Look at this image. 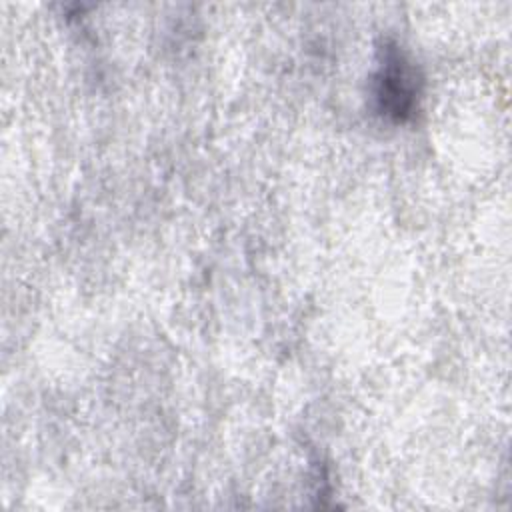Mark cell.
Listing matches in <instances>:
<instances>
[{
    "mask_svg": "<svg viewBox=\"0 0 512 512\" xmlns=\"http://www.w3.org/2000/svg\"><path fill=\"white\" fill-rule=\"evenodd\" d=\"M418 82L416 70L402 52L394 46L386 48L374 76V98L380 114L398 122L410 118L418 98Z\"/></svg>",
    "mask_w": 512,
    "mask_h": 512,
    "instance_id": "obj_1",
    "label": "cell"
}]
</instances>
